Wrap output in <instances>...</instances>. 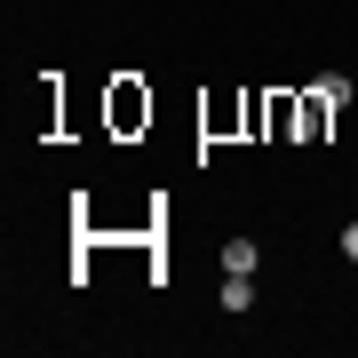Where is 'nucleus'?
<instances>
[{
  "label": "nucleus",
  "mask_w": 358,
  "mask_h": 358,
  "mask_svg": "<svg viewBox=\"0 0 358 358\" xmlns=\"http://www.w3.org/2000/svg\"><path fill=\"white\" fill-rule=\"evenodd\" d=\"M247 303H255V271H231L223 279V310H247Z\"/></svg>",
  "instance_id": "obj_1"
},
{
  "label": "nucleus",
  "mask_w": 358,
  "mask_h": 358,
  "mask_svg": "<svg viewBox=\"0 0 358 358\" xmlns=\"http://www.w3.org/2000/svg\"><path fill=\"white\" fill-rule=\"evenodd\" d=\"M223 271H255V239H231L223 247Z\"/></svg>",
  "instance_id": "obj_2"
},
{
  "label": "nucleus",
  "mask_w": 358,
  "mask_h": 358,
  "mask_svg": "<svg viewBox=\"0 0 358 358\" xmlns=\"http://www.w3.org/2000/svg\"><path fill=\"white\" fill-rule=\"evenodd\" d=\"M343 255H350V263H358V223H343Z\"/></svg>",
  "instance_id": "obj_3"
}]
</instances>
